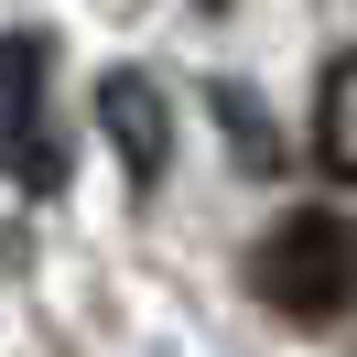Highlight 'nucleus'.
Here are the masks:
<instances>
[{
  "mask_svg": "<svg viewBox=\"0 0 357 357\" xmlns=\"http://www.w3.org/2000/svg\"><path fill=\"white\" fill-rule=\"evenodd\" d=\"M217 109H227V130H238V162H249V174H271V162H282V141H271L260 98H249V87H217Z\"/></svg>",
  "mask_w": 357,
  "mask_h": 357,
  "instance_id": "39448f33",
  "label": "nucleus"
},
{
  "mask_svg": "<svg viewBox=\"0 0 357 357\" xmlns=\"http://www.w3.org/2000/svg\"><path fill=\"white\" fill-rule=\"evenodd\" d=\"M249 292H260L271 314H292V325L347 314V292H357V217H335V206H292V217L249 249Z\"/></svg>",
  "mask_w": 357,
  "mask_h": 357,
  "instance_id": "f257e3e1",
  "label": "nucleus"
},
{
  "mask_svg": "<svg viewBox=\"0 0 357 357\" xmlns=\"http://www.w3.org/2000/svg\"><path fill=\"white\" fill-rule=\"evenodd\" d=\"M44 33H0V174L11 184H54L66 162H54L44 141Z\"/></svg>",
  "mask_w": 357,
  "mask_h": 357,
  "instance_id": "f03ea898",
  "label": "nucleus"
},
{
  "mask_svg": "<svg viewBox=\"0 0 357 357\" xmlns=\"http://www.w3.org/2000/svg\"><path fill=\"white\" fill-rule=\"evenodd\" d=\"M98 130H109V152L130 162V184H162V162H174L162 76H152V66H109V76H98Z\"/></svg>",
  "mask_w": 357,
  "mask_h": 357,
  "instance_id": "7ed1b4c3",
  "label": "nucleus"
},
{
  "mask_svg": "<svg viewBox=\"0 0 357 357\" xmlns=\"http://www.w3.org/2000/svg\"><path fill=\"white\" fill-rule=\"evenodd\" d=\"M314 162L335 184H357V54H335L325 87H314Z\"/></svg>",
  "mask_w": 357,
  "mask_h": 357,
  "instance_id": "20e7f679",
  "label": "nucleus"
}]
</instances>
